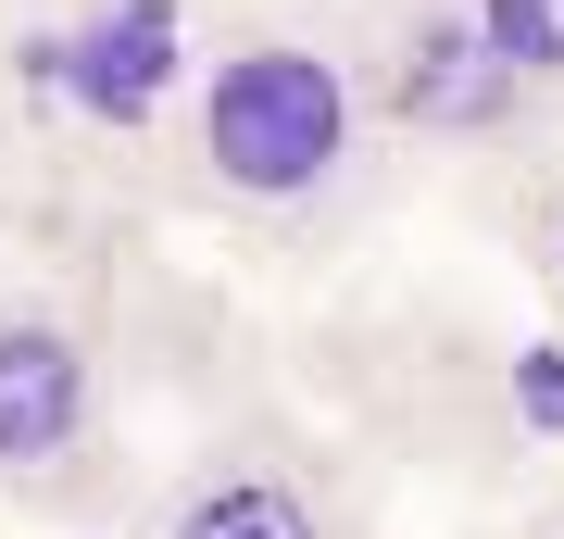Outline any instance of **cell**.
I'll list each match as a JSON object with an SVG mask.
<instances>
[{
	"label": "cell",
	"instance_id": "1",
	"mask_svg": "<svg viewBox=\"0 0 564 539\" xmlns=\"http://www.w3.org/2000/svg\"><path fill=\"white\" fill-rule=\"evenodd\" d=\"M188 163H202L214 201L239 214H314V201L351 188L364 163V76L326 39H289V25H251L202 63L188 88Z\"/></svg>",
	"mask_w": 564,
	"mask_h": 539
},
{
	"label": "cell",
	"instance_id": "2",
	"mask_svg": "<svg viewBox=\"0 0 564 539\" xmlns=\"http://www.w3.org/2000/svg\"><path fill=\"white\" fill-rule=\"evenodd\" d=\"M364 114L414 126V139H502L527 114V88L502 76V51L477 39L464 0H402V13L377 25V88H364Z\"/></svg>",
	"mask_w": 564,
	"mask_h": 539
},
{
	"label": "cell",
	"instance_id": "3",
	"mask_svg": "<svg viewBox=\"0 0 564 539\" xmlns=\"http://www.w3.org/2000/svg\"><path fill=\"white\" fill-rule=\"evenodd\" d=\"M101 440V364L63 314H0V489H51Z\"/></svg>",
	"mask_w": 564,
	"mask_h": 539
},
{
	"label": "cell",
	"instance_id": "4",
	"mask_svg": "<svg viewBox=\"0 0 564 539\" xmlns=\"http://www.w3.org/2000/svg\"><path fill=\"white\" fill-rule=\"evenodd\" d=\"M151 539H339V515H326V489L302 477V464L214 452V464L176 477V502L151 515Z\"/></svg>",
	"mask_w": 564,
	"mask_h": 539
},
{
	"label": "cell",
	"instance_id": "5",
	"mask_svg": "<svg viewBox=\"0 0 564 539\" xmlns=\"http://www.w3.org/2000/svg\"><path fill=\"white\" fill-rule=\"evenodd\" d=\"M477 13V39L502 51V76L540 100V88H564V0H464Z\"/></svg>",
	"mask_w": 564,
	"mask_h": 539
},
{
	"label": "cell",
	"instance_id": "6",
	"mask_svg": "<svg viewBox=\"0 0 564 539\" xmlns=\"http://www.w3.org/2000/svg\"><path fill=\"white\" fill-rule=\"evenodd\" d=\"M540 263H552V301H564V214H552V239H540Z\"/></svg>",
	"mask_w": 564,
	"mask_h": 539
}]
</instances>
